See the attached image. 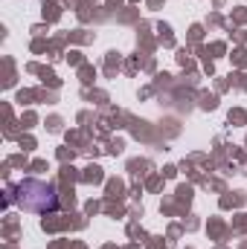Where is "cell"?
I'll return each instance as SVG.
<instances>
[{
    "instance_id": "cell-1",
    "label": "cell",
    "mask_w": 247,
    "mask_h": 249,
    "mask_svg": "<svg viewBox=\"0 0 247 249\" xmlns=\"http://www.w3.org/2000/svg\"><path fill=\"white\" fill-rule=\"evenodd\" d=\"M15 200L21 209L26 212H35V214H47V212H56L59 209V194L50 183H41V180H23L21 186L15 188Z\"/></svg>"
}]
</instances>
